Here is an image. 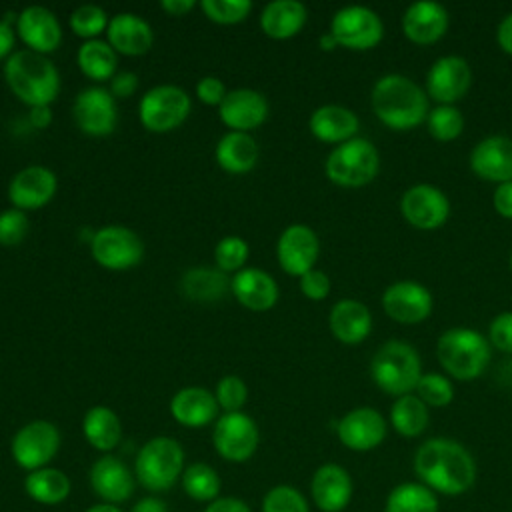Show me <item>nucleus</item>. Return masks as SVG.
Wrapping results in <instances>:
<instances>
[{
	"label": "nucleus",
	"mask_w": 512,
	"mask_h": 512,
	"mask_svg": "<svg viewBox=\"0 0 512 512\" xmlns=\"http://www.w3.org/2000/svg\"><path fill=\"white\" fill-rule=\"evenodd\" d=\"M414 472L424 486L446 496H460L476 482L474 456L450 438L422 442L414 454Z\"/></svg>",
	"instance_id": "1"
},
{
	"label": "nucleus",
	"mask_w": 512,
	"mask_h": 512,
	"mask_svg": "<svg viewBox=\"0 0 512 512\" xmlns=\"http://www.w3.org/2000/svg\"><path fill=\"white\" fill-rule=\"evenodd\" d=\"M376 118L390 130L406 132L426 122L428 94L408 76L386 74L376 80L370 94Z\"/></svg>",
	"instance_id": "2"
},
{
	"label": "nucleus",
	"mask_w": 512,
	"mask_h": 512,
	"mask_svg": "<svg viewBox=\"0 0 512 512\" xmlns=\"http://www.w3.org/2000/svg\"><path fill=\"white\" fill-rule=\"evenodd\" d=\"M4 80L12 94L32 108H48L60 92V74L52 60L32 50H18L8 56Z\"/></svg>",
	"instance_id": "3"
},
{
	"label": "nucleus",
	"mask_w": 512,
	"mask_h": 512,
	"mask_svg": "<svg viewBox=\"0 0 512 512\" xmlns=\"http://www.w3.org/2000/svg\"><path fill=\"white\" fill-rule=\"evenodd\" d=\"M486 336L472 328H450L436 342L440 366L456 380H474L490 364L492 352Z\"/></svg>",
	"instance_id": "4"
},
{
	"label": "nucleus",
	"mask_w": 512,
	"mask_h": 512,
	"mask_svg": "<svg viewBox=\"0 0 512 512\" xmlns=\"http://www.w3.org/2000/svg\"><path fill=\"white\" fill-rule=\"evenodd\" d=\"M370 376L374 384L390 396L412 394L422 376L418 350L402 340L384 342L372 356Z\"/></svg>",
	"instance_id": "5"
},
{
	"label": "nucleus",
	"mask_w": 512,
	"mask_h": 512,
	"mask_svg": "<svg viewBox=\"0 0 512 512\" xmlns=\"http://www.w3.org/2000/svg\"><path fill=\"white\" fill-rule=\"evenodd\" d=\"M184 472V448L170 436L150 438L136 454L134 476L150 492L170 490Z\"/></svg>",
	"instance_id": "6"
},
{
	"label": "nucleus",
	"mask_w": 512,
	"mask_h": 512,
	"mask_svg": "<svg viewBox=\"0 0 512 512\" xmlns=\"http://www.w3.org/2000/svg\"><path fill=\"white\" fill-rule=\"evenodd\" d=\"M330 182L342 188H360L372 182L380 170V154L366 138H352L338 144L324 164Z\"/></svg>",
	"instance_id": "7"
},
{
	"label": "nucleus",
	"mask_w": 512,
	"mask_h": 512,
	"mask_svg": "<svg viewBox=\"0 0 512 512\" xmlns=\"http://www.w3.org/2000/svg\"><path fill=\"white\" fill-rule=\"evenodd\" d=\"M190 96L172 84H160L150 88L138 104V116L146 130L150 132H170L176 130L190 114Z\"/></svg>",
	"instance_id": "8"
},
{
	"label": "nucleus",
	"mask_w": 512,
	"mask_h": 512,
	"mask_svg": "<svg viewBox=\"0 0 512 512\" xmlns=\"http://www.w3.org/2000/svg\"><path fill=\"white\" fill-rule=\"evenodd\" d=\"M60 432L48 420H32L24 424L10 442L14 462L28 472L46 468V464L58 454Z\"/></svg>",
	"instance_id": "9"
},
{
	"label": "nucleus",
	"mask_w": 512,
	"mask_h": 512,
	"mask_svg": "<svg viewBox=\"0 0 512 512\" xmlns=\"http://www.w3.org/2000/svg\"><path fill=\"white\" fill-rule=\"evenodd\" d=\"M338 46L348 50H370L384 38V24L380 16L366 6H344L330 22L328 30Z\"/></svg>",
	"instance_id": "10"
},
{
	"label": "nucleus",
	"mask_w": 512,
	"mask_h": 512,
	"mask_svg": "<svg viewBox=\"0 0 512 512\" xmlns=\"http://www.w3.org/2000/svg\"><path fill=\"white\" fill-rule=\"evenodd\" d=\"M90 250L94 260L108 270H128L144 256L140 236L120 224H110L96 230L90 240Z\"/></svg>",
	"instance_id": "11"
},
{
	"label": "nucleus",
	"mask_w": 512,
	"mask_h": 512,
	"mask_svg": "<svg viewBox=\"0 0 512 512\" xmlns=\"http://www.w3.org/2000/svg\"><path fill=\"white\" fill-rule=\"evenodd\" d=\"M260 432L256 422L244 412H226L216 418L212 444L228 462H246L258 448Z\"/></svg>",
	"instance_id": "12"
},
{
	"label": "nucleus",
	"mask_w": 512,
	"mask_h": 512,
	"mask_svg": "<svg viewBox=\"0 0 512 512\" xmlns=\"http://www.w3.org/2000/svg\"><path fill=\"white\" fill-rule=\"evenodd\" d=\"M404 220L418 230H436L450 216V200L432 184H414L400 198Z\"/></svg>",
	"instance_id": "13"
},
{
	"label": "nucleus",
	"mask_w": 512,
	"mask_h": 512,
	"mask_svg": "<svg viewBox=\"0 0 512 512\" xmlns=\"http://www.w3.org/2000/svg\"><path fill=\"white\" fill-rule=\"evenodd\" d=\"M382 308L394 322L420 324L432 314L434 298L420 282L400 280L384 290Z\"/></svg>",
	"instance_id": "14"
},
{
	"label": "nucleus",
	"mask_w": 512,
	"mask_h": 512,
	"mask_svg": "<svg viewBox=\"0 0 512 512\" xmlns=\"http://www.w3.org/2000/svg\"><path fill=\"white\" fill-rule=\"evenodd\" d=\"M76 126L88 136H108L116 128L118 112L110 90L100 86L84 88L72 106Z\"/></svg>",
	"instance_id": "15"
},
{
	"label": "nucleus",
	"mask_w": 512,
	"mask_h": 512,
	"mask_svg": "<svg viewBox=\"0 0 512 512\" xmlns=\"http://www.w3.org/2000/svg\"><path fill=\"white\" fill-rule=\"evenodd\" d=\"M320 242L316 232L306 224H290L276 242V258L280 268L290 276L310 272L318 260Z\"/></svg>",
	"instance_id": "16"
},
{
	"label": "nucleus",
	"mask_w": 512,
	"mask_h": 512,
	"mask_svg": "<svg viewBox=\"0 0 512 512\" xmlns=\"http://www.w3.org/2000/svg\"><path fill=\"white\" fill-rule=\"evenodd\" d=\"M472 84V70L462 56L438 58L426 74V94L440 104H452L466 96Z\"/></svg>",
	"instance_id": "17"
},
{
	"label": "nucleus",
	"mask_w": 512,
	"mask_h": 512,
	"mask_svg": "<svg viewBox=\"0 0 512 512\" xmlns=\"http://www.w3.org/2000/svg\"><path fill=\"white\" fill-rule=\"evenodd\" d=\"M338 440L354 452H368L380 446L386 438L384 416L370 406H360L346 412L336 424Z\"/></svg>",
	"instance_id": "18"
},
{
	"label": "nucleus",
	"mask_w": 512,
	"mask_h": 512,
	"mask_svg": "<svg viewBox=\"0 0 512 512\" xmlns=\"http://www.w3.org/2000/svg\"><path fill=\"white\" fill-rule=\"evenodd\" d=\"M58 188L56 174L46 166H28L16 172L8 184V198L14 208L38 210L46 206Z\"/></svg>",
	"instance_id": "19"
},
{
	"label": "nucleus",
	"mask_w": 512,
	"mask_h": 512,
	"mask_svg": "<svg viewBox=\"0 0 512 512\" xmlns=\"http://www.w3.org/2000/svg\"><path fill=\"white\" fill-rule=\"evenodd\" d=\"M90 486L94 494L106 504L126 502L134 492V472L116 456L104 454L90 468Z\"/></svg>",
	"instance_id": "20"
},
{
	"label": "nucleus",
	"mask_w": 512,
	"mask_h": 512,
	"mask_svg": "<svg viewBox=\"0 0 512 512\" xmlns=\"http://www.w3.org/2000/svg\"><path fill=\"white\" fill-rule=\"evenodd\" d=\"M218 114L232 132H250L268 118V100L258 90L236 88L226 92Z\"/></svg>",
	"instance_id": "21"
},
{
	"label": "nucleus",
	"mask_w": 512,
	"mask_h": 512,
	"mask_svg": "<svg viewBox=\"0 0 512 512\" xmlns=\"http://www.w3.org/2000/svg\"><path fill=\"white\" fill-rule=\"evenodd\" d=\"M16 32L28 50L36 54H50L62 42V28L58 18L44 6H28L16 18Z\"/></svg>",
	"instance_id": "22"
},
{
	"label": "nucleus",
	"mask_w": 512,
	"mask_h": 512,
	"mask_svg": "<svg viewBox=\"0 0 512 512\" xmlns=\"http://www.w3.org/2000/svg\"><path fill=\"white\" fill-rule=\"evenodd\" d=\"M448 24H450V16L446 8L430 0H420L410 4L402 16L404 36L418 46H428L438 42L446 34Z\"/></svg>",
	"instance_id": "23"
},
{
	"label": "nucleus",
	"mask_w": 512,
	"mask_h": 512,
	"mask_svg": "<svg viewBox=\"0 0 512 512\" xmlns=\"http://www.w3.org/2000/svg\"><path fill=\"white\" fill-rule=\"evenodd\" d=\"M472 172L488 182H512V140L508 136H488L470 152Z\"/></svg>",
	"instance_id": "24"
},
{
	"label": "nucleus",
	"mask_w": 512,
	"mask_h": 512,
	"mask_svg": "<svg viewBox=\"0 0 512 512\" xmlns=\"http://www.w3.org/2000/svg\"><path fill=\"white\" fill-rule=\"evenodd\" d=\"M352 478L340 464L328 462L316 468L310 480V494L322 512H342L352 498Z\"/></svg>",
	"instance_id": "25"
},
{
	"label": "nucleus",
	"mask_w": 512,
	"mask_h": 512,
	"mask_svg": "<svg viewBox=\"0 0 512 512\" xmlns=\"http://www.w3.org/2000/svg\"><path fill=\"white\" fill-rule=\"evenodd\" d=\"M108 44L114 48V52L124 56H140L146 54L152 48L154 32L150 24L132 12H120L112 16L106 28Z\"/></svg>",
	"instance_id": "26"
},
{
	"label": "nucleus",
	"mask_w": 512,
	"mask_h": 512,
	"mask_svg": "<svg viewBox=\"0 0 512 512\" xmlns=\"http://www.w3.org/2000/svg\"><path fill=\"white\" fill-rule=\"evenodd\" d=\"M234 298L248 310L264 312L278 302L276 280L260 268H242L230 280Z\"/></svg>",
	"instance_id": "27"
},
{
	"label": "nucleus",
	"mask_w": 512,
	"mask_h": 512,
	"mask_svg": "<svg viewBox=\"0 0 512 512\" xmlns=\"http://www.w3.org/2000/svg\"><path fill=\"white\" fill-rule=\"evenodd\" d=\"M216 396L200 386H186L170 400L172 418L186 428H202L218 416Z\"/></svg>",
	"instance_id": "28"
},
{
	"label": "nucleus",
	"mask_w": 512,
	"mask_h": 512,
	"mask_svg": "<svg viewBox=\"0 0 512 512\" xmlns=\"http://www.w3.org/2000/svg\"><path fill=\"white\" fill-rule=\"evenodd\" d=\"M328 326L336 340L344 344H360L372 330V314L364 302L342 298L330 308Z\"/></svg>",
	"instance_id": "29"
},
{
	"label": "nucleus",
	"mask_w": 512,
	"mask_h": 512,
	"mask_svg": "<svg viewBox=\"0 0 512 512\" xmlns=\"http://www.w3.org/2000/svg\"><path fill=\"white\" fill-rule=\"evenodd\" d=\"M308 126L314 138H318L320 142L344 144L354 138V134L360 128V122L350 108H344L338 104H326L312 112Z\"/></svg>",
	"instance_id": "30"
},
{
	"label": "nucleus",
	"mask_w": 512,
	"mask_h": 512,
	"mask_svg": "<svg viewBox=\"0 0 512 512\" xmlns=\"http://www.w3.org/2000/svg\"><path fill=\"white\" fill-rule=\"evenodd\" d=\"M308 12L302 2L296 0H274L260 12V28L274 40H288L296 36L306 24Z\"/></svg>",
	"instance_id": "31"
},
{
	"label": "nucleus",
	"mask_w": 512,
	"mask_h": 512,
	"mask_svg": "<svg viewBox=\"0 0 512 512\" xmlns=\"http://www.w3.org/2000/svg\"><path fill=\"white\" fill-rule=\"evenodd\" d=\"M218 166L228 174H246L258 162V144L248 132L224 134L214 150Z\"/></svg>",
	"instance_id": "32"
},
{
	"label": "nucleus",
	"mask_w": 512,
	"mask_h": 512,
	"mask_svg": "<svg viewBox=\"0 0 512 512\" xmlns=\"http://www.w3.org/2000/svg\"><path fill=\"white\" fill-rule=\"evenodd\" d=\"M82 434L92 448L110 452L122 440V424L108 406H92L82 418Z\"/></svg>",
	"instance_id": "33"
},
{
	"label": "nucleus",
	"mask_w": 512,
	"mask_h": 512,
	"mask_svg": "<svg viewBox=\"0 0 512 512\" xmlns=\"http://www.w3.org/2000/svg\"><path fill=\"white\" fill-rule=\"evenodd\" d=\"M24 490L34 502L44 506H56L70 496L72 484L62 470L46 466V468L28 472V476L24 478Z\"/></svg>",
	"instance_id": "34"
},
{
	"label": "nucleus",
	"mask_w": 512,
	"mask_h": 512,
	"mask_svg": "<svg viewBox=\"0 0 512 512\" xmlns=\"http://www.w3.org/2000/svg\"><path fill=\"white\" fill-rule=\"evenodd\" d=\"M76 60H78L82 74L94 82L112 80L116 76L118 56H116L114 48L104 40H98V38L86 40L78 48Z\"/></svg>",
	"instance_id": "35"
},
{
	"label": "nucleus",
	"mask_w": 512,
	"mask_h": 512,
	"mask_svg": "<svg viewBox=\"0 0 512 512\" xmlns=\"http://www.w3.org/2000/svg\"><path fill=\"white\" fill-rule=\"evenodd\" d=\"M392 428L406 438L420 436L430 422L428 406L416 394L398 396L390 408Z\"/></svg>",
	"instance_id": "36"
},
{
	"label": "nucleus",
	"mask_w": 512,
	"mask_h": 512,
	"mask_svg": "<svg viewBox=\"0 0 512 512\" xmlns=\"http://www.w3.org/2000/svg\"><path fill=\"white\" fill-rule=\"evenodd\" d=\"M386 512H438L436 492L422 482H404L390 490Z\"/></svg>",
	"instance_id": "37"
},
{
	"label": "nucleus",
	"mask_w": 512,
	"mask_h": 512,
	"mask_svg": "<svg viewBox=\"0 0 512 512\" xmlns=\"http://www.w3.org/2000/svg\"><path fill=\"white\" fill-rule=\"evenodd\" d=\"M228 288V276L214 268H192L182 276V292L192 300H218Z\"/></svg>",
	"instance_id": "38"
},
{
	"label": "nucleus",
	"mask_w": 512,
	"mask_h": 512,
	"mask_svg": "<svg viewBox=\"0 0 512 512\" xmlns=\"http://www.w3.org/2000/svg\"><path fill=\"white\" fill-rule=\"evenodd\" d=\"M182 490L196 502H212L220 494V476L206 462H194L182 472Z\"/></svg>",
	"instance_id": "39"
},
{
	"label": "nucleus",
	"mask_w": 512,
	"mask_h": 512,
	"mask_svg": "<svg viewBox=\"0 0 512 512\" xmlns=\"http://www.w3.org/2000/svg\"><path fill=\"white\" fill-rule=\"evenodd\" d=\"M428 134L438 142H452L464 130V116L452 104H438L426 116Z\"/></svg>",
	"instance_id": "40"
},
{
	"label": "nucleus",
	"mask_w": 512,
	"mask_h": 512,
	"mask_svg": "<svg viewBox=\"0 0 512 512\" xmlns=\"http://www.w3.org/2000/svg\"><path fill=\"white\" fill-rule=\"evenodd\" d=\"M108 22V14L96 4H82L70 16L72 32L86 40H96V36L108 28Z\"/></svg>",
	"instance_id": "41"
},
{
	"label": "nucleus",
	"mask_w": 512,
	"mask_h": 512,
	"mask_svg": "<svg viewBox=\"0 0 512 512\" xmlns=\"http://www.w3.org/2000/svg\"><path fill=\"white\" fill-rule=\"evenodd\" d=\"M416 396L432 408H442L448 406L454 398V386L452 382L436 372L422 374L418 384H416Z\"/></svg>",
	"instance_id": "42"
},
{
	"label": "nucleus",
	"mask_w": 512,
	"mask_h": 512,
	"mask_svg": "<svg viewBox=\"0 0 512 512\" xmlns=\"http://www.w3.org/2000/svg\"><path fill=\"white\" fill-rule=\"evenodd\" d=\"M262 512H308V502L298 488L278 484L264 494Z\"/></svg>",
	"instance_id": "43"
},
{
	"label": "nucleus",
	"mask_w": 512,
	"mask_h": 512,
	"mask_svg": "<svg viewBox=\"0 0 512 512\" xmlns=\"http://www.w3.org/2000/svg\"><path fill=\"white\" fill-rule=\"evenodd\" d=\"M248 244L240 236H224L214 248V260L220 272H240L248 260Z\"/></svg>",
	"instance_id": "44"
},
{
	"label": "nucleus",
	"mask_w": 512,
	"mask_h": 512,
	"mask_svg": "<svg viewBox=\"0 0 512 512\" xmlns=\"http://www.w3.org/2000/svg\"><path fill=\"white\" fill-rule=\"evenodd\" d=\"M200 8L210 22L226 26V24L242 22L252 10V2H248V0H202Z\"/></svg>",
	"instance_id": "45"
},
{
	"label": "nucleus",
	"mask_w": 512,
	"mask_h": 512,
	"mask_svg": "<svg viewBox=\"0 0 512 512\" xmlns=\"http://www.w3.org/2000/svg\"><path fill=\"white\" fill-rule=\"evenodd\" d=\"M216 402L224 412H240V408L246 404L248 388L242 378L238 376H224L216 384Z\"/></svg>",
	"instance_id": "46"
},
{
	"label": "nucleus",
	"mask_w": 512,
	"mask_h": 512,
	"mask_svg": "<svg viewBox=\"0 0 512 512\" xmlns=\"http://www.w3.org/2000/svg\"><path fill=\"white\" fill-rule=\"evenodd\" d=\"M28 232V218L18 208H6L0 212V244L16 246Z\"/></svg>",
	"instance_id": "47"
},
{
	"label": "nucleus",
	"mask_w": 512,
	"mask_h": 512,
	"mask_svg": "<svg viewBox=\"0 0 512 512\" xmlns=\"http://www.w3.org/2000/svg\"><path fill=\"white\" fill-rule=\"evenodd\" d=\"M488 342L500 352H512V312H500L488 326Z\"/></svg>",
	"instance_id": "48"
},
{
	"label": "nucleus",
	"mask_w": 512,
	"mask_h": 512,
	"mask_svg": "<svg viewBox=\"0 0 512 512\" xmlns=\"http://www.w3.org/2000/svg\"><path fill=\"white\" fill-rule=\"evenodd\" d=\"M300 290L310 300H324L330 294V278L322 270L312 268L300 276Z\"/></svg>",
	"instance_id": "49"
},
{
	"label": "nucleus",
	"mask_w": 512,
	"mask_h": 512,
	"mask_svg": "<svg viewBox=\"0 0 512 512\" xmlns=\"http://www.w3.org/2000/svg\"><path fill=\"white\" fill-rule=\"evenodd\" d=\"M196 96H198L200 102H204L208 106H220L224 96H226V88H224L220 78L204 76L196 84Z\"/></svg>",
	"instance_id": "50"
},
{
	"label": "nucleus",
	"mask_w": 512,
	"mask_h": 512,
	"mask_svg": "<svg viewBox=\"0 0 512 512\" xmlns=\"http://www.w3.org/2000/svg\"><path fill=\"white\" fill-rule=\"evenodd\" d=\"M492 204H494V210L502 218L512 220V182H504V184L496 186L494 196H492Z\"/></svg>",
	"instance_id": "51"
},
{
	"label": "nucleus",
	"mask_w": 512,
	"mask_h": 512,
	"mask_svg": "<svg viewBox=\"0 0 512 512\" xmlns=\"http://www.w3.org/2000/svg\"><path fill=\"white\" fill-rule=\"evenodd\" d=\"M138 86V76L132 72H120L112 78V90L110 94L114 98H128Z\"/></svg>",
	"instance_id": "52"
},
{
	"label": "nucleus",
	"mask_w": 512,
	"mask_h": 512,
	"mask_svg": "<svg viewBox=\"0 0 512 512\" xmlns=\"http://www.w3.org/2000/svg\"><path fill=\"white\" fill-rule=\"evenodd\" d=\"M204 512H250L248 504L236 496H222L212 500Z\"/></svg>",
	"instance_id": "53"
},
{
	"label": "nucleus",
	"mask_w": 512,
	"mask_h": 512,
	"mask_svg": "<svg viewBox=\"0 0 512 512\" xmlns=\"http://www.w3.org/2000/svg\"><path fill=\"white\" fill-rule=\"evenodd\" d=\"M496 42L506 54L512 56V12L500 20L496 30Z\"/></svg>",
	"instance_id": "54"
},
{
	"label": "nucleus",
	"mask_w": 512,
	"mask_h": 512,
	"mask_svg": "<svg viewBox=\"0 0 512 512\" xmlns=\"http://www.w3.org/2000/svg\"><path fill=\"white\" fill-rule=\"evenodd\" d=\"M194 6H196L194 0H162V2H160V8H162L166 14L176 16V18L186 16Z\"/></svg>",
	"instance_id": "55"
},
{
	"label": "nucleus",
	"mask_w": 512,
	"mask_h": 512,
	"mask_svg": "<svg viewBox=\"0 0 512 512\" xmlns=\"http://www.w3.org/2000/svg\"><path fill=\"white\" fill-rule=\"evenodd\" d=\"M14 48V32L8 22H0V60H8Z\"/></svg>",
	"instance_id": "56"
},
{
	"label": "nucleus",
	"mask_w": 512,
	"mask_h": 512,
	"mask_svg": "<svg viewBox=\"0 0 512 512\" xmlns=\"http://www.w3.org/2000/svg\"><path fill=\"white\" fill-rule=\"evenodd\" d=\"M130 512H166V504L162 498H156V496H146L142 500H138Z\"/></svg>",
	"instance_id": "57"
},
{
	"label": "nucleus",
	"mask_w": 512,
	"mask_h": 512,
	"mask_svg": "<svg viewBox=\"0 0 512 512\" xmlns=\"http://www.w3.org/2000/svg\"><path fill=\"white\" fill-rule=\"evenodd\" d=\"M42 116H44V118H50L48 108H32V122H34L36 126H40V128L48 124V122H44V120H42Z\"/></svg>",
	"instance_id": "58"
},
{
	"label": "nucleus",
	"mask_w": 512,
	"mask_h": 512,
	"mask_svg": "<svg viewBox=\"0 0 512 512\" xmlns=\"http://www.w3.org/2000/svg\"><path fill=\"white\" fill-rule=\"evenodd\" d=\"M318 42H320V48H322V50H326V52H330V50H334V48H336V46H338V42H336V38H334V36H332V34H330V32H326V34H322V36H320V40H318Z\"/></svg>",
	"instance_id": "59"
},
{
	"label": "nucleus",
	"mask_w": 512,
	"mask_h": 512,
	"mask_svg": "<svg viewBox=\"0 0 512 512\" xmlns=\"http://www.w3.org/2000/svg\"><path fill=\"white\" fill-rule=\"evenodd\" d=\"M86 512H122L118 506H114V504H106V502H102V504H96V506H92V508H88Z\"/></svg>",
	"instance_id": "60"
},
{
	"label": "nucleus",
	"mask_w": 512,
	"mask_h": 512,
	"mask_svg": "<svg viewBox=\"0 0 512 512\" xmlns=\"http://www.w3.org/2000/svg\"><path fill=\"white\" fill-rule=\"evenodd\" d=\"M510 270H512V254H510Z\"/></svg>",
	"instance_id": "61"
}]
</instances>
